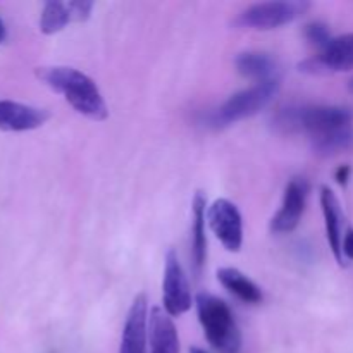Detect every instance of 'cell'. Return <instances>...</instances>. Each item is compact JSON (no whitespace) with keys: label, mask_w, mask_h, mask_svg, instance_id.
Listing matches in <instances>:
<instances>
[{"label":"cell","mask_w":353,"mask_h":353,"mask_svg":"<svg viewBox=\"0 0 353 353\" xmlns=\"http://www.w3.org/2000/svg\"><path fill=\"white\" fill-rule=\"evenodd\" d=\"M37 78L48 88L61 93L69 105L81 116L93 121H103L109 116V109L99 86L85 72L68 65H50L38 68Z\"/></svg>","instance_id":"obj_1"},{"label":"cell","mask_w":353,"mask_h":353,"mask_svg":"<svg viewBox=\"0 0 353 353\" xmlns=\"http://www.w3.org/2000/svg\"><path fill=\"white\" fill-rule=\"evenodd\" d=\"M195 303L199 321L210 347L221 353L240 352L241 334L228 303L207 292H200Z\"/></svg>","instance_id":"obj_2"},{"label":"cell","mask_w":353,"mask_h":353,"mask_svg":"<svg viewBox=\"0 0 353 353\" xmlns=\"http://www.w3.org/2000/svg\"><path fill=\"white\" fill-rule=\"evenodd\" d=\"M276 123L285 130L303 131L312 140L321 134L352 126L353 112L347 107L340 105L296 107V109H285L279 112Z\"/></svg>","instance_id":"obj_3"},{"label":"cell","mask_w":353,"mask_h":353,"mask_svg":"<svg viewBox=\"0 0 353 353\" xmlns=\"http://www.w3.org/2000/svg\"><path fill=\"white\" fill-rule=\"evenodd\" d=\"M278 90L279 79H271V81L255 83L250 88L234 93L210 116V124L216 128H223L255 116L269 105Z\"/></svg>","instance_id":"obj_4"},{"label":"cell","mask_w":353,"mask_h":353,"mask_svg":"<svg viewBox=\"0 0 353 353\" xmlns=\"http://www.w3.org/2000/svg\"><path fill=\"white\" fill-rule=\"evenodd\" d=\"M307 2H262L254 3L234 17L233 24L243 30L268 31L293 23L309 9Z\"/></svg>","instance_id":"obj_5"},{"label":"cell","mask_w":353,"mask_h":353,"mask_svg":"<svg viewBox=\"0 0 353 353\" xmlns=\"http://www.w3.org/2000/svg\"><path fill=\"white\" fill-rule=\"evenodd\" d=\"M162 300H164V310L171 317L181 316L192 309V290L174 250H169L165 255Z\"/></svg>","instance_id":"obj_6"},{"label":"cell","mask_w":353,"mask_h":353,"mask_svg":"<svg viewBox=\"0 0 353 353\" xmlns=\"http://www.w3.org/2000/svg\"><path fill=\"white\" fill-rule=\"evenodd\" d=\"M207 221L228 252H240L243 245V219L233 202L226 199L216 200L207 210Z\"/></svg>","instance_id":"obj_7"},{"label":"cell","mask_w":353,"mask_h":353,"mask_svg":"<svg viewBox=\"0 0 353 353\" xmlns=\"http://www.w3.org/2000/svg\"><path fill=\"white\" fill-rule=\"evenodd\" d=\"M353 69V33L333 37L330 43L312 59L300 64L305 72H345Z\"/></svg>","instance_id":"obj_8"},{"label":"cell","mask_w":353,"mask_h":353,"mask_svg":"<svg viewBox=\"0 0 353 353\" xmlns=\"http://www.w3.org/2000/svg\"><path fill=\"white\" fill-rule=\"evenodd\" d=\"M309 186L303 179L295 178L288 183L283 196L281 209L271 221V230L274 233H292L300 224L307 203Z\"/></svg>","instance_id":"obj_9"},{"label":"cell","mask_w":353,"mask_h":353,"mask_svg":"<svg viewBox=\"0 0 353 353\" xmlns=\"http://www.w3.org/2000/svg\"><path fill=\"white\" fill-rule=\"evenodd\" d=\"M148 302L141 293L133 300L121 336L119 353H147Z\"/></svg>","instance_id":"obj_10"},{"label":"cell","mask_w":353,"mask_h":353,"mask_svg":"<svg viewBox=\"0 0 353 353\" xmlns=\"http://www.w3.org/2000/svg\"><path fill=\"white\" fill-rule=\"evenodd\" d=\"M45 109L26 105V103L12 102V100L0 99V130L21 133L43 126L48 119Z\"/></svg>","instance_id":"obj_11"},{"label":"cell","mask_w":353,"mask_h":353,"mask_svg":"<svg viewBox=\"0 0 353 353\" xmlns=\"http://www.w3.org/2000/svg\"><path fill=\"white\" fill-rule=\"evenodd\" d=\"M148 338L152 353H179L178 330L161 307H154L148 314Z\"/></svg>","instance_id":"obj_12"},{"label":"cell","mask_w":353,"mask_h":353,"mask_svg":"<svg viewBox=\"0 0 353 353\" xmlns=\"http://www.w3.org/2000/svg\"><path fill=\"white\" fill-rule=\"evenodd\" d=\"M321 207H323L324 224H326V234L330 247L333 250L334 259L338 264L343 265V252H341V243H343V214H341L340 202L330 186L321 188Z\"/></svg>","instance_id":"obj_13"},{"label":"cell","mask_w":353,"mask_h":353,"mask_svg":"<svg viewBox=\"0 0 353 353\" xmlns=\"http://www.w3.org/2000/svg\"><path fill=\"white\" fill-rule=\"evenodd\" d=\"M205 207L207 200L202 192L195 193L193 199V224H192V261L195 274H200L207 259L205 236Z\"/></svg>","instance_id":"obj_14"},{"label":"cell","mask_w":353,"mask_h":353,"mask_svg":"<svg viewBox=\"0 0 353 353\" xmlns=\"http://www.w3.org/2000/svg\"><path fill=\"white\" fill-rule=\"evenodd\" d=\"M234 65L241 76L255 79L257 83L278 79L276 78V72H278L276 61L264 52H243L236 57Z\"/></svg>","instance_id":"obj_15"},{"label":"cell","mask_w":353,"mask_h":353,"mask_svg":"<svg viewBox=\"0 0 353 353\" xmlns=\"http://www.w3.org/2000/svg\"><path fill=\"white\" fill-rule=\"evenodd\" d=\"M217 279H219V283L228 290V292L233 293L234 296H238L241 302L252 303V305L262 302L261 288H259L252 279H248L243 272L238 271V269H219V271H217Z\"/></svg>","instance_id":"obj_16"},{"label":"cell","mask_w":353,"mask_h":353,"mask_svg":"<svg viewBox=\"0 0 353 353\" xmlns=\"http://www.w3.org/2000/svg\"><path fill=\"white\" fill-rule=\"evenodd\" d=\"M71 21H74L71 2H57L52 0L43 6L40 17V31L43 34H55L64 30Z\"/></svg>","instance_id":"obj_17"},{"label":"cell","mask_w":353,"mask_h":353,"mask_svg":"<svg viewBox=\"0 0 353 353\" xmlns=\"http://www.w3.org/2000/svg\"><path fill=\"white\" fill-rule=\"evenodd\" d=\"M310 141H312L314 154L321 155V157H330V155L350 150L353 147V124L341 128V130L331 131V133L321 134V137L312 138Z\"/></svg>","instance_id":"obj_18"},{"label":"cell","mask_w":353,"mask_h":353,"mask_svg":"<svg viewBox=\"0 0 353 353\" xmlns=\"http://www.w3.org/2000/svg\"><path fill=\"white\" fill-rule=\"evenodd\" d=\"M305 38L310 41V43L316 45L319 50H323V48L330 43L333 37H331L326 24L316 21V23H310L305 26Z\"/></svg>","instance_id":"obj_19"},{"label":"cell","mask_w":353,"mask_h":353,"mask_svg":"<svg viewBox=\"0 0 353 353\" xmlns=\"http://www.w3.org/2000/svg\"><path fill=\"white\" fill-rule=\"evenodd\" d=\"M341 252H343L345 261H353V228H348L347 233L343 234Z\"/></svg>","instance_id":"obj_20"},{"label":"cell","mask_w":353,"mask_h":353,"mask_svg":"<svg viewBox=\"0 0 353 353\" xmlns=\"http://www.w3.org/2000/svg\"><path fill=\"white\" fill-rule=\"evenodd\" d=\"M352 176V168L350 165H341V168H338L336 174H334V178H336V181L340 183L341 186H347L348 179H350Z\"/></svg>","instance_id":"obj_21"},{"label":"cell","mask_w":353,"mask_h":353,"mask_svg":"<svg viewBox=\"0 0 353 353\" xmlns=\"http://www.w3.org/2000/svg\"><path fill=\"white\" fill-rule=\"evenodd\" d=\"M6 38H7V28H6V24H3V21L0 19V45L6 41Z\"/></svg>","instance_id":"obj_22"},{"label":"cell","mask_w":353,"mask_h":353,"mask_svg":"<svg viewBox=\"0 0 353 353\" xmlns=\"http://www.w3.org/2000/svg\"><path fill=\"white\" fill-rule=\"evenodd\" d=\"M190 353H209V352L202 350V348H199V347H192L190 348Z\"/></svg>","instance_id":"obj_23"},{"label":"cell","mask_w":353,"mask_h":353,"mask_svg":"<svg viewBox=\"0 0 353 353\" xmlns=\"http://www.w3.org/2000/svg\"><path fill=\"white\" fill-rule=\"evenodd\" d=\"M47 353H57V352H54V350H50V352H47Z\"/></svg>","instance_id":"obj_24"}]
</instances>
